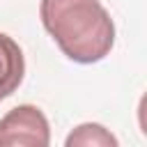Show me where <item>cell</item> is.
Instances as JSON below:
<instances>
[{"mask_svg":"<svg viewBox=\"0 0 147 147\" xmlns=\"http://www.w3.org/2000/svg\"><path fill=\"white\" fill-rule=\"evenodd\" d=\"M39 16L60 51L74 62H99L115 44V23L101 0H41Z\"/></svg>","mask_w":147,"mask_h":147,"instance_id":"6da1fadb","label":"cell"},{"mask_svg":"<svg viewBox=\"0 0 147 147\" xmlns=\"http://www.w3.org/2000/svg\"><path fill=\"white\" fill-rule=\"evenodd\" d=\"M25 74V60L21 46L0 32V101L7 99L23 80Z\"/></svg>","mask_w":147,"mask_h":147,"instance_id":"3957f363","label":"cell"},{"mask_svg":"<svg viewBox=\"0 0 147 147\" xmlns=\"http://www.w3.org/2000/svg\"><path fill=\"white\" fill-rule=\"evenodd\" d=\"M67 145H108V147H115L117 145V138L106 131L101 124H80L76 126L69 138H67Z\"/></svg>","mask_w":147,"mask_h":147,"instance_id":"277c9868","label":"cell"},{"mask_svg":"<svg viewBox=\"0 0 147 147\" xmlns=\"http://www.w3.org/2000/svg\"><path fill=\"white\" fill-rule=\"evenodd\" d=\"M51 142V129L46 115L30 103L11 108L0 119V147L25 145V147H46Z\"/></svg>","mask_w":147,"mask_h":147,"instance_id":"7a4b0ae2","label":"cell"}]
</instances>
